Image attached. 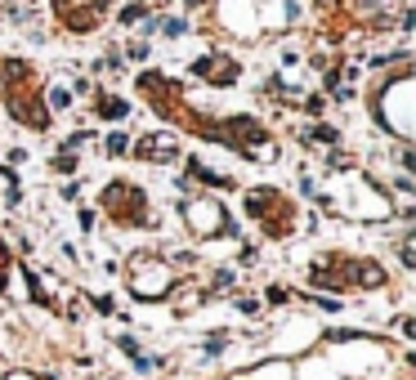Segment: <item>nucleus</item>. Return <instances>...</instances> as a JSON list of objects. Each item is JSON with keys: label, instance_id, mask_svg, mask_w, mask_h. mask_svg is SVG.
I'll return each instance as SVG.
<instances>
[{"label": "nucleus", "instance_id": "1", "mask_svg": "<svg viewBox=\"0 0 416 380\" xmlns=\"http://www.w3.org/2000/svg\"><path fill=\"white\" fill-rule=\"evenodd\" d=\"M130 273H135V291L139 296H162V291H170L166 260H157V255H139V260L130 264Z\"/></svg>", "mask_w": 416, "mask_h": 380}, {"label": "nucleus", "instance_id": "2", "mask_svg": "<svg viewBox=\"0 0 416 380\" xmlns=\"http://www.w3.org/2000/svg\"><path fill=\"white\" fill-rule=\"evenodd\" d=\"M103 206H108V211H121L117 220L148 224V215H144V193H139V188H130V184H112L108 193H103Z\"/></svg>", "mask_w": 416, "mask_h": 380}, {"label": "nucleus", "instance_id": "3", "mask_svg": "<svg viewBox=\"0 0 416 380\" xmlns=\"http://www.w3.org/2000/svg\"><path fill=\"white\" fill-rule=\"evenodd\" d=\"M184 215H188V228L193 233H202V237H211V233H224V211L215 202H206V197H193V202H184Z\"/></svg>", "mask_w": 416, "mask_h": 380}, {"label": "nucleus", "instance_id": "4", "mask_svg": "<svg viewBox=\"0 0 416 380\" xmlns=\"http://www.w3.org/2000/svg\"><path fill=\"white\" fill-rule=\"evenodd\" d=\"M340 273H345L349 282H358V287H385V269L381 264H367V260H349V264H340Z\"/></svg>", "mask_w": 416, "mask_h": 380}, {"label": "nucleus", "instance_id": "5", "mask_svg": "<svg viewBox=\"0 0 416 380\" xmlns=\"http://www.w3.org/2000/svg\"><path fill=\"white\" fill-rule=\"evenodd\" d=\"M135 152H139L144 161H170V157H175L179 148L170 144V139H162V135H148V139H144V144H139Z\"/></svg>", "mask_w": 416, "mask_h": 380}, {"label": "nucleus", "instance_id": "6", "mask_svg": "<svg viewBox=\"0 0 416 380\" xmlns=\"http://www.w3.org/2000/svg\"><path fill=\"white\" fill-rule=\"evenodd\" d=\"M99 112H103V117H112V121H117V117H126V112H130V103L108 99V94H103V99H99Z\"/></svg>", "mask_w": 416, "mask_h": 380}, {"label": "nucleus", "instance_id": "7", "mask_svg": "<svg viewBox=\"0 0 416 380\" xmlns=\"http://www.w3.org/2000/svg\"><path fill=\"white\" fill-rule=\"evenodd\" d=\"M144 14H148L144 5H126V9H121V23H139V18H144Z\"/></svg>", "mask_w": 416, "mask_h": 380}, {"label": "nucleus", "instance_id": "8", "mask_svg": "<svg viewBox=\"0 0 416 380\" xmlns=\"http://www.w3.org/2000/svg\"><path fill=\"white\" fill-rule=\"evenodd\" d=\"M126 148H130V139H126V135H112V139H108V152H112V157H121Z\"/></svg>", "mask_w": 416, "mask_h": 380}, {"label": "nucleus", "instance_id": "9", "mask_svg": "<svg viewBox=\"0 0 416 380\" xmlns=\"http://www.w3.org/2000/svg\"><path fill=\"white\" fill-rule=\"evenodd\" d=\"M68 99H72V94H68V90H54V94H50V103H54V108H59V112H63V108H68Z\"/></svg>", "mask_w": 416, "mask_h": 380}, {"label": "nucleus", "instance_id": "10", "mask_svg": "<svg viewBox=\"0 0 416 380\" xmlns=\"http://www.w3.org/2000/svg\"><path fill=\"white\" fill-rule=\"evenodd\" d=\"M59 5H63V9H72V5H81V0H59Z\"/></svg>", "mask_w": 416, "mask_h": 380}]
</instances>
